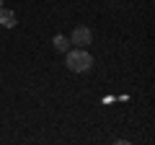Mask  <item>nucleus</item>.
<instances>
[{
    "label": "nucleus",
    "instance_id": "obj_4",
    "mask_svg": "<svg viewBox=\"0 0 155 145\" xmlns=\"http://www.w3.org/2000/svg\"><path fill=\"white\" fill-rule=\"evenodd\" d=\"M52 44H54L57 52H67V49H70V39H67V36H62V34H57L54 39H52Z\"/></svg>",
    "mask_w": 155,
    "mask_h": 145
},
{
    "label": "nucleus",
    "instance_id": "obj_5",
    "mask_svg": "<svg viewBox=\"0 0 155 145\" xmlns=\"http://www.w3.org/2000/svg\"><path fill=\"white\" fill-rule=\"evenodd\" d=\"M0 8H3V0H0Z\"/></svg>",
    "mask_w": 155,
    "mask_h": 145
},
{
    "label": "nucleus",
    "instance_id": "obj_1",
    "mask_svg": "<svg viewBox=\"0 0 155 145\" xmlns=\"http://www.w3.org/2000/svg\"><path fill=\"white\" fill-rule=\"evenodd\" d=\"M67 67H70L72 72H88L91 67H93V55L91 52H85L83 47H78V49H67Z\"/></svg>",
    "mask_w": 155,
    "mask_h": 145
},
{
    "label": "nucleus",
    "instance_id": "obj_3",
    "mask_svg": "<svg viewBox=\"0 0 155 145\" xmlns=\"http://www.w3.org/2000/svg\"><path fill=\"white\" fill-rule=\"evenodd\" d=\"M16 23H18V18H16V11H11V8H0V26L13 29Z\"/></svg>",
    "mask_w": 155,
    "mask_h": 145
},
{
    "label": "nucleus",
    "instance_id": "obj_2",
    "mask_svg": "<svg viewBox=\"0 0 155 145\" xmlns=\"http://www.w3.org/2000/svg\"><path fill=\"white\" fill-rule=\"evenodd\" d=\"M91 39H93L91 29H88V26H78L75 31H72V36H70V44H75V47H88Z\"/></svg>",
    "mask_w": 155,
    "mask_h": 145
}]
</instances>
